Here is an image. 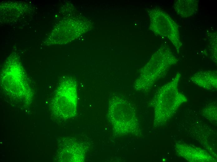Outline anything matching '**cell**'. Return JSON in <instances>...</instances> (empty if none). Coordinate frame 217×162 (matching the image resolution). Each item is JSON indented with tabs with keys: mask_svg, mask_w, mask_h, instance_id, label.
I'll return each instance as SVG.
<instances>
[{
	"mask_svg": "<svg viewBox=\"0 0 217 162\" xmlns=\"http://www.w3.org/2000/svg\"><path fill=\"white\" fill-rule=\"evenodd\" d=\"M178 61V58L168 46H162L142 68L134 82L135 88L137 90L151 88L157 81L166 74L171 66Z\"/></svg>",
	"mask_w": 217,
	"mask_h": 162,
	"instance_id": "obj_1",
	"label": "cell"
},
{
	"mask_svg": "<svg viewBox=\"0 0 217 162\" xmlns=\"http://www.w3.org/2000/svg\"><path fill=\"white\" fill-rule=\"evenodd\" d=\"M180 77V74L177 73L170 81L160 89L155 100L157 112L171 116L183 102H186V98L178 89Z\"/></svg>",
	"mask_w": 217,
	"mask_h": 162,
	"instance_id": "obj_2",
	"label": "cell"
},
{
	"mask_svg": "<svg viewBox=\"0 0 217 162\" xmlns=\"http://www.w3.org/2000/svg\"><path fill=\"white\" fill-rule=\"evenodd\" d=\"M148 12L150 29L155 34L169 39L179 54L182 43L177 23L168 13L158 8L150 10Z\"/></svg>",
	"mask_w": 217,
	"mask_h": 162,
	"instance_id": "obj_3",
	"label": "cell"
},
{
	"mask_svg": "<svg viewBox=\"0 0 217 162\" xmlns=\"http://www.w3.org/2000/svg\"><path fill=\"white\" fill-rule=\"evenodd\" d=\"M190 79L193 83L203 89L212 90L217 88L216 71H200L193 75Z\"/></svg>",
	"mask_w": 217,
	"mask_h": 162,
	"instance_id": "obj_4",
	"label": "cell"
},
{
	"mask_svg": "<svg viewBox=\"0 0 217 162\" xmlns=\"http://www.w3.org/2000/svg\"><path fill=\"white\" fill-rule=\"evenodd\" d=\"M198 1L196 0H177L174 4L177 14L185 18L195 14L198 11Z\"/></svg>",
	"mask_w": 217,
	"mask_h": 162,
	"instance_id": "obj_5",
	"label": "cell"
}]
</instances>
